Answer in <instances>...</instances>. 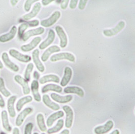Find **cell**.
Returning <instances> with one entry per match:
<instances>
[{
	"instance_id": "obj_1",
	"label": "cell",
	"mask_w": 135,
	"mask_h": 134,
	"mask_svg": "<svg viewBox=\"0 0 135 134\" xmlns=\"http://www.w3.org/2000/svg\"><path fill=\"white\" fill-rule=\"evenodd\" d=\"M60 17L61 12L59 11H56L52 14L49 18L42 20L41 25L45 27H49L55 24Z\"/></svg>"
},
{
	"instance_id": "obj_2",
	"label": "cell",
	"mask_w": 135,
	"mask_h": 134,
	"mask_svg": "<svg viewBox=\"0 0 135 134\" xmlns=\"http://www.w3.org/2000/svg\"><path fill=\"white\" fill-rule=\"evenodd\" d=\"M68 60L71 62H74L75 58L73 54L70 53H61L53 55L50 58V61L52 62H56L60 60Z\"/></svg>"
},
{
	"instance_id": "obj_3",
	"label": "cell",
	"mask_w": 135,
	"mask_h": 134,
	"mask_svg": "<svg viewBox=\"0 0 135 134\" xmlns=\"http://www.w3.org/2000/svg\"><path fill=\"white\" fill-rule=\"evenodd\" d=\"M63 110H64L66 115L65 126L66 128H70L72 127L73 122H74V111L73 109L68 105L63 106Z\"/></svg>"
},
{
	"instance_id": "obj_4",
	"label": "cell",
	"mask_w": 135,
	"mask_h": 134,
	"mask_svg": "<svg viewBox=\"0 0 135 134\" xmlns=\"http://www.w3.org/2000/svg\"><path fill=\"white\" fill-rule=\"evenodd\" d=\"M114 127V122L109 120L104 125L99 126L94 128V132L95 134H105L109 132Z\"/></svg>"
},
{
	"instance_id": "obj_5",
	"label": "cell",
	"mask_w": 135,
	"mask_h": 134,
	"mask_svg": "<svg viewBox=\"0 0 135 134\" xmlns=\"http://www.w3.org/2000/svg\"><path fill=\"white\" fill-rule=\"evenodd\" d=\"M126 23L124 21H121L119 22L117 26L112 29H105L103 33L105 36L107 37H111L115 35L123 30L125 26Z\"/></svg>"
},
{
	"instance_id": "obj_6",
	"label": "cell",
	"mask_w": 135,
	"mask_h": 134,
	"mask_svg": "<svg viewBox=\"0 0 135 134\" xmlns=\"http://www.w3.org/2000/svg\"><path fill=\"white\" fill-rule=\"evenodd\" d=\"M55 30L60 38V46L61 48H65L68 45V37L63 28L60 26H56Z\"/></svg>"
},
{
	"instance_id": "obj_7",
	"label": "cell",
	"mask_w": 135,
	"mask_h": 134,
	"mask_svg": "<svg viewBox=\"0 0 135 134\" xmlns=\"http://www.w3.org/2000/svg\"><path fill=\"white\" fill-rule=\"evenodd\" d=\"M9 54L15 59L22 63H28L31 60V58L30 55L22 54L14 49H11L9 50Z\"/></svg>"
},
{
	"instance_id": "obj_8",
	"label": "cell",
	"mask_w": 135,
	"mask_h": 134,
	"mask_svg": "<svg viewBox=\"0 0 135 134\" xmlns=\"http://www.w3.org/2000/svg\"><path fill=\"white\" fill-rule=\"evenodd\" d=\"M33 112V109L31 107H27L21 111L16 117L15 121V124L16 126L20 127L25 121L27 116L30 115Z\"/></svg>"
},
{
	"instance_id": "obj_9",
	"label": "cell",
	"mask_w": 135,
	"mask_h": 134,
	"mask_svg": "<svg viewBox=\"0 0 135 134\" xmlns=\"http://www.w3.org/2000/svg\"><path fill=\"white\" fill-rule=\"evenodd\" d=\"M39 55L40 51L37 49H36L34 50L32 53V58L38 71L41 73H43L45 70V68L44 67V65H43L42 62L40 59Z\"/></svg>"
},
{
	"instance_id": "obj_10",
	"label": "cell",
	"mask_w": 135,
	"mask_h": 134,
	"mask_svg": "<svg viewBox=\"0 0 135 134\" xmlns=\"http://www.w3.org/2000/svg\"><path fill=\"white\" fill-rule=\"evenodd\" d=\"M14 80L19 85L21 86L25 95H27L30 93L31 89L29 87L28 81L19 75H17L14 77Z\"/></svg>"
},
{
	"instance_id": "obj_11",
	"label": "cell",
	"mask_w": 135,
	"mask_h": 134,
	"mask_svg": "<svg viewBox=\"0 0 135 134\" xmlns=\"http://www.w3.org/2000/svg\"><path fill=\"white\" fill-rule=\"evenodd\" d=\"M51 97L54 101L59 104H68L73 99V96L71 95L61 96L54 93H52L51 94Z\"/></svg>"
},
{
	"instance_id": "obj_12",
	"label": "cell",
	"mask_w": 135,
	"mask_h": 134,
	"mask_svg": "<svg viewBox=\"0 0 135 134\" xmlns=\"http://www.w3.org/2000/svg\"><path fill=\"white\" fill-rule=\"evenodd\" d=\"M55 38V33L53 29H50L49 31L47 38L43 41L39 45V49L41 50L46 49V48L50 46L54 41Z\"/></svg>"
},
{
	"instance_id": "obj_13",
	"label": "cell",
	"mask_w": 135,
	"mask_h": 134,
	"mask_svg": "<svg viewBox=\"0 0 135 134\" xmlns=\"http://www.w3.org/2000/svg\"><path fill=\"white\" fill-rule=\"evenodd\" d=\"M42 40V38L41 37H36L34 38L31 43L23 45L21 47V49L22 51L24 52H28L31 50H33L36 48L38 44L40 43Z\"/></svg>"
},
{
	"instance_id": "obj_14",
	"label": "cell",
	"mask_w": 135,
	"mask_h": 134,
	"mask_svg": "<svg viewBox=\"0 0 135 134\" xmlns=\"http://www.w3.org/2000/svg\"><path fill=\"white\" fill-rule=\"evenodd\" d=\"M44 32L45 29L42 27L33 29H31L25 33L22 38L24 42H26L31 37L42 34Z\"/></svg>"
},
{
	"instance_id": "obj_15",
	"label": "cell",
	"mask_w": 135,
	"mask_h": 134,
	"mask_svg": "<svg viewBox=\"0 0 135 134\" xmlns=\"http://www.w3.org/2000/svg\"><path fill=\"white\" fill-rule=\"evenodd\" d=\"M31 90L34 99L37 102H40L41 96L39 93V83L36 80H33L31 83Z\"/></svg>"
},
{
	"instance_id": "obj_16",
	"label": "cell",
	"mask_w": 135,
	"mask_h": 134,
	"mask_svg": "<svg viewBox=\"0 0 135 134\" xmlns=\"http://www.w3.org/2000/svg\"><path fill=\"white\" fill-rule=\"evenodd\" d=\"M64 116V113L62 110H59L52 114L48 117L47 120V121H46L47 126L49 128L52 127V126L53 125L54 122H55L56 121L63 117Z\"/></svg>"
},
{
	"instance_id": "obj_17",
	"label": "cell",
	"mask_w": 135,
	"mask_h": 134,
	"mask_svg": "<svg viewBox=\"0 0 135 134\" xmlns=\"http://www.w3.org/2000/svg\"><path fill=\"white\" fill-rule=\"evenodd\" d=\"M2 59L5 66L13 71L17 72L19 70L18 66L10 61L8 54L6 52L3 53L2 55Z\"/></svg>"
},
{
	"instance_id": "obj_18",
	"label": "cell",
	"mask_w": 135,
	"mask_h": 134,
	"mask_svg": "<svg viewBox=\"0 0 135 134\" xmlns=\"http://www.w3.org/2000/svg\"><path fill=\"white\" fill-rule=\"evenodd\" d=\"M61 50L60 48L57 45H53L47 49L41 56V60L43 62H46L48 61L50 55L52 54L59 52Z\"/></svg>"
},
{
	"instance_id": "obj_19",
	"label": "cell",
	"mask_w": 135,
	"mask_h": 134,
	"mask_svg": "<svg viewBox=\"0 0 135 134\" xmlns=\"http://www.w3.org/2000/svg\"><path fill=\"white\" fill-rule=\"evenodd\" d=\"M73 71L71 68L69 67H65L64 72V75L60 82V85L62 87H65L68 85V84L71 79Z\"/></svg>"
},
{
	"instance_id": "obj_20",
	"label": "cell",
	"mask_w": 135,
	"mask_h": 134,
	"mask_svg": "<svg viewBox=\"0 0 135 134\" xmlns=\"http://www.w3.org/2000/svg\"><path fill=\"white\" fill-rule=\"evenodd\" d=\"M43 102L45 105L49 107L50 109L54 110V111H58L60 110V106L57 104L52 101L49 97V96L47 94L43 95Z\"/></svg>"
},
{
	"instance_id": "obj_21",
	"label": "cell",
	"mask_w": 135,
	"mask_h": 134,
	"mask_svg": "<svg viewBox=\"0 0 135 134\" xmlns=\"http://www.w3.org/2000/svg\"><path fill=\"white\" fill-rule=\"evenodd\" d=\"M64 92L66 94H75L81 97H84L85 92L83 89L78 86H68L64 89Z\"/></svg>"
},
{
	"instance_id": "obj_22",
	"label": "cell",
	"mask_w": 135,
	"mask_h": 134,
	"mask_svg": "<svg viewBox=\"0 0 135 134\" xmlns=\"http://www.w3.org/2000/svg\"><path fill=\"white\" fill-rule=\"evenodd\" d=\"M16 96H12L9 98L7 101V109L10 117H14L16 116V111L14 107V104L16 100Z\"/></svg>"
},
{
	"instance_id": "obj_23",
	"label": "cell",
	"mask_w": 135,
	"mask_h": 134,
	"mask_svg": "<svg viewBox=\"0 0 135 134\" xmlns=\"http://www.w3.org/2000/svg\"><path fill=\"white\" fill-rule=\"evenodd\" d=\"M17 27L15 26H13L9 33L2 35L0 37V42L6 43L12 40L15 36L17 33Z\"/></svg>"
},
{
	"instance_id": "obj_24",
	"label": "cell",
	"mask_w": 135,
	"mask_h": 134,
	"mask_svg": "<svg viewBox=\"0 0 135 134\" xmlns=\"http://www.w3.org/2000/svg\"><path fill=\"white\" fill-rule=\"evenodd\" d=\"M41 7L42 6L41 3L40 2H37L34 5V6L33 7L31 12L23 16V18L25 20H29L35 17L40 12L41 9Z\"/></svg>"
},
{
	"instance_id": "obj_25",
	"label": "cell",
	"mask_w": 135,
	"mask_h": 134,
	"mask_svg": "<svg viewBox=\"0 0 135 134\" xmlns=\"http://www.w3.org/2000/svg\"><path fill=\"white\" fill-rule=\"evenodd\" d=\"M50 82L58 83L60 82V78L58 76L56 75L50 74L44 76L39 80V82L41 84H44Z\"/></svg>"
},
{
	"instance_id": "obj_26",
	"label": "cell",
	"mask_w": 135,
	"mask_h": 134,
	"mask_svg": "<svg viewBox=\"0 0 135 134\" xmlns=\"http://www.w3.org/2000/svg\"><path fill=\"white\" fill-rule=\"evenodd\" d=\"M1 118L3 128L7 132H10L12 131V127L10 125L8 112L6 110H3L1 113Z\"/></svg>"
},
{
	"instance_id": "obj_27",
	"label": "cell",
	"mask_w": 135,
	"mask_h": 134,
	"mask_svg": "<svg viewBox=\"0 0 135 134\" xmlns=\"http://www.w3.org/2000/svg\"><path fill=\"white\" fill-rule=\"evenodd\" d=\"M42 92L45 93L49 91L55 92L57 93H61L62 92V88L61 86L54 84H49L44 86L42 88Z\"/></svg>"
},
{
	"instance_id": "obj_28",
	"label": "cell",
	"mask_w": 135,
	"mask_h": 134,
	"mask_svg": "<svg viewBox=\"0 0 135 134\" xmlns=\"http://www.w3.org/2000/svg\"><path fill=\"white\" fill-rule=\"evenodd\" d=\"M32 101V97L30 95L26 96L19 99L16 104V108L17 111H21L23 106L26 104H28Z\"/></svg>"
},
{
	"instance_id": "obj_29",
	"label": "cell",
	"mask_w": 135,
	"mask_h": 134,
	"mask_svg": "<svg viewBox=\"0 0 135 134\" xmlns=\"http://www.w3.org/2000/svg\"><path fill=\"white\" fill-rule=\"evenodd\" d=\"M37 126L40 130L42 132H45L47 131V128L45 122V118L42 114H38L37 115Z\"/></svg>"
},
{
	"instance_id": "obj_30",
	"label": "cell",
	"mask_w": 135,
	"mask_h": 134,
	"mask_svg": "<svg viewBox=\"0 0 135 134\" xmlns=\"http://www.w3.org/2000/svg\"><path fill=\"white\" fill-rule=\"evenodd\" d=\"M64 124V120L63 119H60L57 122L55 126L52 128H50L47 132L48 134H55L61 131L63 128Z\"/></svg>"
},
{
	"instance_id": "obj_31",
	"label": "cell",
	"mask_w": 135,
	"mask_h": 134,
	"mask_svg": "<svg viewBox=\"0 0 135 134\" xmlns=\"http://www.w3.org/2000/svg\"><path fill=\"white\" fill-rule=\"evenodd\" d=\"M0 92L6 97H8L11 95L10 92L7 89L5 82L2 78H0Z\"/></svg>"
},
{
	"instance_id": "obj_32",
	"label": "cell",
	"mask_w": 135,
	"mask_h": 134,
	"mask_svg": "<svg viewBox=\"0 0 135 134\" xmlns=\"http://www.w3.org/2000/svg\"><path fill=\"white\" fill-rule=\"evenodd\" d=\"M33 68L34 66L32 63H30L27 66L25 73V79L27 81H29L31 80V73L32 72Z\"/></svg>"
},
{
	"instance_id": "obj_33",
	"label": "cell",
	"mask_w": 135,
	"mask_h": 134,
	"mask_svg": "<svg viewBox=\"0 0 135 134\" xmlns=\"http://www.w3.org/2000/svg\"><path fill=\"white\" fill-rule=\"evenodd\" d=\"M28 25L26 23H22L19 26L18 28V37L20 38H22L25 31L28 28Z\"/></svg>"
},
{
	"instance_id": "obj_34",
	"label": "cell",
	"mask_w": 135,
	"mask_h": 134,
	"mask_svg": "<svg viewBox=\"0 0 135 134\" xmlns=\"http://www.w3.org/2000/svg\"><path fill=\"white\" fill-rule=\"evenodd\" d=\"M37 1H37V0H27V1H26L25 4V6H24L25 11L26 12L30 11V10H31L32 4H33L34 3H35L36 2H37Z\"/></svg>"
},
{
	"instance_id": "obj_35",
	"label": "cell",
	"mask_w": 135,
	"mask_h": 134,
	"mask_svg": "<svg viewBox=\"0 0 135 134\" xmlns=\"http://www.w3.org/2000/svg\"><path fill=\"white\" fill-rule=\"evenodd\" d=\"M33 128V125L32 122H28L25 126L24 134H32V130Z\"/></svg>"
},
{
	"instance_id": "obj_36",
	"label": "cell",
	"mask_w": 135,
	"mask_h": 134,
	"mask_svg": "<svg viewBox=\"0 0 135 134\" xmlns=\"http://www.w3.org/2000/svg\"><path fill=\"white\" fill-rule=\"evenodd\" d=\"M88 1L86 0H80L79 1V9L82 10H84L85 8L86 4L87 3Z\"/></svg>"
},
{
	"instance_id": "obj_37",
	"label": "cell",
	"mask_w": 135,
	"mask_h": 134,
	"mask_svg": "<svg viewBox=\"0 0 135 134\" xmlns=\"http://www.w3.org/2000/svg\"><path fill=\"white\" fill-rule=\"evenodd\" d=\"M27 23L30 27H36L39 25V21L37 20H34L28 21Z\"/></svg>"
},
{
	"instance_id": "obj_38",
	"label": "cell",
	"mask_w": 135,
	"mask_h": 134,
	"mask_svg": "<svg viewBox=\"0 0 135 134\" xmlns=\"http://www.w3.org/2000/svg\"><path fill=\"white\" fill-rule=\"evenodd\" d=\"M78 0H71L70 1V4H69V7L71 9H74L77 6V4L78 3Z\"/></svg>"
},
{
	"instance_id": "obj_39",
	"label": "cell",
	"mask_w": 135,
	"mask_h": 134,
	"mask_svg": "<svg viewBox=\"0 0 135 134\" xmlns=\"http://www.w3.org/2000/svg\"><path fill=\"white\" fill-rule=\"evenodd\" d=\"M69 1H62L60 3V7L62 10H65L67 8L68 6V4L69 3Z\"/></svg>"
},
{
	"instance_id": "obj_40",
	"label": "cell",
	"mask_w": 135,
	"mask_h": 134,
	"mask_svg": "<svg viewBox=\"0 0 135 134\" xmlns=\"http://www.w3.org/2000/svg\"><path fill=\"white\" fill-rule=\"evenodd\" d=\"M53 2H54L53 0H42V3L43 6H46L48 5L49 4Z\"/></svg>"
},
{
	"instance_id": "obj_41",
	"label": "cell",
	"mask_w": 135,
	"mask_h": 134,
	"mask_svg": "<svg viewBox=\"0 0 135 134\" xmlns=\"http://www.w3.org/2000/svg\"><path fill=\"white\" fill-rule=\"evenodd\" d=\"M5 105V100L3 99L2 95L0 94V107H4Z\"/></svg>"
},
{
	"instance_id": "obj_42",
	"label": "cell",
	"mask_w": 135,
	"mask_h": 134,
	"mask_svg": "<svg viewBox=\"0 0 135 134\" xmlns=\"http://www.w3.org/2000/svg\"><path fill=\"white\" fill-rule=\"evenodd\" d=\"M33 78L35 79H36V80L40 78V74L36 71L34 72L33 74Z\"/></svg>"
},
{
	"instance_id": "obj_43",
	"label": "cell",
	"mask_w": 135,
	"mask_h": 134,
	"mask_svg": "<svg viewBox=\"0 0 135 134\" xmlns=\"http://www.w3.org/2000/svg\"><path fill=\"white\" fill-rule=\"evenodd\" d=\"M13 134H20V131L18 128L15 127L13 128Z\"/></svg>"
},
{
	"instance_id": "obj_44",
	"label": "cell",
	"mask_w": 135,
	"mask_h": 134,
	"mask_svg": "<svg viewBox=\"0 0 135 134\" xmlns=\"http://www.w3.org/2000/svg\"><path fill=\"white\" fill-rule=\"evenodd\" d=\"M70 134V131L68 129H64L59 134Z\"/></svg>"
},
{
	"instance_id": "obj_45",
	"label": "cell",
	"mask_w": 135,
	"mask_h": 134,
	"mask_svg": "<svg viewBox=\"0 0 135 134\" xmlns=\"http://www.w3.org/2000/svg\"><path fill=\"white\" fill-rule=\"evenodd\" d=\"M18 1H16V0H12V1H10V2H11V5H12L13 6H15L16 4H17V3H18Z\"/></svg>"
},
{
	"instance_id": "obj_46",
	"label": "cell",
	"mask_w": 135,
	"mask_h": 134,
	"mask_svg": "<svg viewBox=\"0 0 135 134\" xmlns=\"http://www.w3.org/2000/svg\"><path fill=\"white\" fill-rule=\"evenodd\" d=\"M120 134V132H119V131L118 130L116 129V130L113 131L110 134Z\"/></svg>"
},
{
	"instance_id": "obj_47",
	"label": "cell",
	"mask_w": 135,
	"mask_h": 134,
	"mask_svg": "<svg viewBox=\"0 0 135 134\" xmlns=\"http://www.w3.org/2000/svg\"><path fill=\"white\" fill-rule=\"evenodd\" d=\"M3 68V65L2 64V63L0 61V69H2Z\"/></svg>"
},
{
	"instance_id": "obj_48",
	"label": "cell",
	"mask_w": 135,
	"mask_h": 134,
	"mask_svg": "<svg viewBox=\"0 0 135 134\" xmlns=\"http://www.w3.org/2000/svg\"><path fill=\"white\" fill-rule=\"evenodd\" d=\"M0 134H7L6 133H4V132H1V133H0Z\"/></svg>"
},
{
	"instance_id": "obj_49",
	"label": "cell",
	"mask_w": 135,
	"mask_h": 134,
	"mask_svg": "<svg viewBox=\"0 0 135 134\" xmlns=\"http://www.w3.org/2000/svg\"><path fill=\"white\" fill-rule=\"evenodd\" d=\"M33 134H38V133H36H36H34Z\"/></svg>"
},
{
	"instance_id": "obj_50",
	"label": "cell",
	"mask_w": 135,
	"mask_h": 134,
	"mask_svg": "<svg viewBox=\"0 0 135 134\" xmlns=\"http://www.w3.org/2000/svg\"><path fill=\"white\" fill-rule=\"evenodd\" d=\"M45 134V133H42V134Z\"/></svg>"
}]
</instances>
